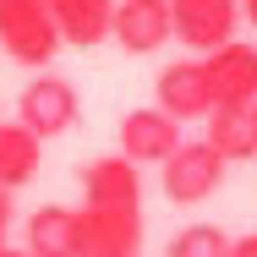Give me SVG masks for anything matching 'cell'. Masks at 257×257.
Returning a JSON list of instances; mask_svg holds the SVG:
<instances>
[{"label":"cell","instance_id":"4fadbf2b","mask_svg":"<svg viewBox=\"0 0 257 257\" xmlns=\"http://www.w3.org/2000/svg\"><path fill=\"white\" fill-rule=\"evenodd\" d=\"M203 126H208L203 143L224 159V164H246V159H257V115H252V109H213Z\"/></svg>","mask_w":257,"mask_h":257},{"label":"cell","instance_id":"30bf717a","mask_svg":"<svg viewBox=\"0 0 257 257\" xmlns=\"http://www.w3.org/2000/svg\"><path fill=\"white\" fill-rule=\"evenodd\" d=\"M77 213H82L77 257H143V213L115 208H77Z\"/></svg>","mask_w":257,"mask_h":257},{"label":"cell","instance_id":"277c9868","mask_svg":"<svg viewBox=\"0 0 257 257\" xmlns=\"http://www.w3.org/2000/svg\"><path fill=\"white\" fill-rule=\"evenodd\" d=\"M170 28L181 39V50L213 55L219 44L235 39L241 28V0H170Z\"/></svg>","mask_w":257,"mask_h":257},{"label":"cell","instance_id":"7a4b0ae2","mask_svg":"<svg viewBox=\"0 0 257 257\" xmlns=\"http://www.w3.org/2000/svg\"><path fill=\"white\" fill-rule=\"evenodd\" d=\"M219 181H224V159L213 154L203 137H197V143H181L175 154L159 164V186H164V197L175 208L208 203V197L219 192Z\"/></svg>","mask_w":257,"mask_h":257},{"label":"cell","instance_id":"ba28073f","mask_svg":"<svg viewBox=\"0 0 257 257\" xmlns=\"http://www.w3.org/2000/svg\"><path fill=\"white\" fill-rule=\"evenodd\" d=\"M109 39L126 55H154L175 39L170 28V0H115V22H109Z\"/></svg>","mask_w":257,"mask_h":257},{"label":"cell","instance_id":"5bb4252c","mask_svg":"<svg viewBox=\"0 0 257 257\" xmlns=\"http://www.w3.org/2000/svg\"><path fill=\"white\" fill-rule=\"evenodd\" d=\"M39 159H44V137H33L22 120H0V186L17 192L39 175Z\"/></svg>","mask_w":257,"mask_h":257},{"label":"cell","instance_id":"2e32d148","mask_svg":"<svg viewBox=\"0 0 257 257\" xmlns=\"http://www.w3.org/2000/svg\"><path fill=\"white\" fill-rule=\"evenodd\" d=\"M230 257H257V230H252V235H235V246H230Z\"/></svg>","mask_w":257,"mask_h":257},{"label":"cell","instance_id":"52a82bcc","mask_svg":"<svg viewBox=\"0 0 257 257\" xmlns=\"http://www.w3.org/2000/svg\"><path fill=\"white\" fill-rule=\"evenodd\" d=\"M154 104L170 115V120H208L213 115V93H208V77H203V55L197 60H170L164 71L154 77Z\"/></svg>","mask_w":257,"mask_h":257},{"label":"cell","instance_id":"5b68a950","mask_svg":"<svg viewBox=\"0 0 257 257\" xmlns=\"http://www.w3.org/2000/svg\"><path fill=\"white\" fill-rule=\"evenodd\" d=\"M77 115H82L77 88H71L66 77H55V71H39V77L22 88V109H17V120H22L33 137H66V132L77 126Z\"/></svg>","mask_w":257,"mask_h":257},{"label":"cell","instance_id":"ffe728a7","mask_svg":"<svg viewBox=\"0 0 257 257\" xmlns=\"http://www.w3.org/2000/svg\"><path fill=\"white\" fill-rule=\"evenodd\" d=\"M0 252H6V235H0Z\"/></svg>","mask_w":257,"mask_h":257},{"label":"cell","instance_id":"d6986e66","mask_svg":"<svg viewBox=\"0 0 257 257\" xmlns=\"http://www.w3.org/2000/svg\"><path fill=\"white\" fill-rule=\"evenodd\" d=\"M0 257H33V252H28V246H6Z\"/></svg>","mask_w":257,"mask_h":257},{"label":"cell","instance_id":"9c48e42d","mask_svg":"<svg viewBox=\"0 0 257 257\" xmlns=\"http://www.w3.org/2000/svg\"><path fill=\"white\" fill-rule=\"evenodd\" d=\"M175 148H181V120H170L159 104L120 115V154L132 159L137 170H143V164H164Z\"/></svg>","mask_w":257,"mask_h":257},{"label":"cell","instance_id":"9a60e30c","mask_svg":"<svg viewBox=\"0 0 257 257\" xmlns=\"http://www.w3.org/2000/svg\"><path fill=\"white\" fill-rule=\"evenodd\" d=\"M230 235L219 230V224H181L175 235H170V246L164 257H230Z\"/></svg>","mask_w":257,"mask_h":257},{"label":"cell","instance_id":"3957f363","mask_svg":"<svg viewBox=\"0 0 257 257\" xmlns=\"http://www.w3.org/2000/svg\"><path fill=\"white\" fill-rule=\"evenodd\" d=\"M203 77L208 93H213V109H252L257 104V44L246 39H230L213 55H203Z\"/></svg>","mask_w":257,"mask_h":257},{"label":"cell","instance_id":"44dd1931","mask_svg":"<svg viewBox=\"0 0 257 257\" xmlns=\"http://www.w3.org/2000/svg\"><path fill=\"white\" fill-rule=\"evenodd\" d=\"M252 115H257V104H252Z\"/></svg>","mask_w":257,"mask_h":257},{"label":"cell","instance_id":"8992f818","mask_svg":"<svg viewBox=\"0 0 257 257\" xmlns=\"http://www.w3.org/2000/svg\"><path fill=\"white\" fill-rule=\"evenodd\" d=\"M82 208L143 213V170L126 154H104L93 164H82Z\"/></svg>","mask_w":257,"mask_h":257},{"label":"cell","instance_id":"e0dca14e","mask_svg":"<svg viewBox=\"0 0 257 257\" xmlns=\"http://www.w3.org/2000/svg\"><path fill=\"white\" fill-rule=\"evenodd\" d=\"M6 224H11V192L0 186V235H6Z\"/></svg>","mask_w":257,"mask_h":257},{"label":"cell","instance_id":"6da1fadb","mask_svg":"<svg viewBox=\"0 0 257 257\" xmlns=\"http://www.w3.org/2000/svg\"><path fill=\"white\" fill-rule=\"evenodd\" d=\"M0 50L17 66L50 71V60L60 55V28H55L44 0H0Z\"/></svg>","mask_w":257,"mask_h":257},{"label":"cell","instance_id":"8fae6325","mask_svg":"<svg viewBox=\"0 0 257 257\" xmlns=\"http://www.w3.org/2000/svg\"><path fill=\"white\" fill-rule=\"evenodd\" d=\"M60 28V44L71 50H93L109 39V22H115V0H44Z\"/></svg>","mask_w":257,"mask_h":257},{"label":"cell","instance_id":"7c38bea8","mask_svg":"<svg viewBox=\"0 0 257 257\" xmlns=\"http://www.w3.org/2000/svg\"><path fill=\"white\" fill-rule=\"evenodd\" d=\"M82 241V213L66 203H44L28 213V252L33 257H77Z\"/></svg>","mask_w":257,"mask_h":257},{"label":"cell","instance_id":"ac0fdd59","mask_svg":"<svg viewBox=\"0 0 257 257\" xmlns=\"http://www.w3.org/2000/svg\"><path fill=\"white\" fill-rule=\"evenodd\" d=\"M241 17H246V22L257 28V0H241Z\"/></svg>","mask_w":257,"mask_h":257}]
</instances>
